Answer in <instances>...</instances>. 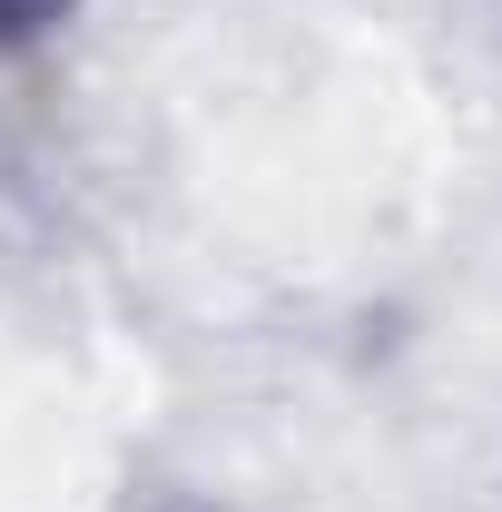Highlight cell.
<instances>
[{
	"instance_id": "obj_1",
	"label": "cell",
	"mask_w": 502,
	"mask_h": 512,
	"mask_svg": "<svg viewBox=\"0 0 502 512\" xmlns=\"http://www.w3.org/2000/svg\"><path fill=\"white\" fill-rule=\"evenodd\" d=\"M69 0H0V40H30V30H50Z\"/></svg>"
}]
</instances>
